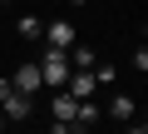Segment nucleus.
I'll use <instances>...</instances> for the list:
<instances>
[{
  "mask_svg": "<svg viewBox=\"0 0 148 134\" xmlns=\"http://www.w3.org/2000/svg\"><path fill=\"white\" fill-rule=\"evenodd\" d=\"M10 94V75H0V99H5Z\"/></svg>",
  "mask_w": 148,
  "mask_h": 134,
  "instance_id": "11",
  "label": "nucleus"
},
{
  "mask_svg": "<svg viewBox=\"0 0 148 134\" xmlns=\"http://www.w3.org/2000/svg\"><path fill=\"white\" fill-rule=\"evenodd\" d=\"M5 124H10V119H5V114H0V129H5Z\"/></svg>",
  "mask_w": 148,
  "mask_h": 134,
  "instance_id": "13",
  "label": "nucleus"
},
{
  "mask_svg": "<svg viewBox=\"0 0 148 134\" xmlns=\"http://www.w3.org/2000/svg\"><path fill=\"white\" fill-rule=\"evenodd\" d=\"M0 5H10V0H0Z\"/></svg>",
  "mask_w": 148,
  "mask_h": 134,
  "instance_id": "14",
  "label": "nucleus"
},
{
  "mask_svg": "<svg viewBox=\"0 0 148 134\" xmlns=\"http://www.w3.org/2000/svg\"><path fill=\"white\" fill-rule=\"evenodd\" d=\"M15 30H20V40H40V30H45V25H40L35 15H20V25H15Z\"/></svg>",
  "mask_w": 148,
  "mask_h": 134,
  "instance_id": "8",
  "label": "nucleus"
},
{
  "mask_svg": "<svg viewBox=\"0 0 148 134\" xmlns=\"http://www.w3.org/2000/svg\"><path fill=\"white\" fill-rule=\"evenodd\" d=\"M133 114H138V104H133V94H114V99H109V119H114V124H128Z\"/></svg>",
  "mask_w": 148,
  "mask_h": 134,
  "instance_id": "6",
  "label": "nucleus"
},
{
  "mask_svg": "<svg viewBox=\"0 0 148 134\" xmlns=\"http://www.w3.org/2000/svg\"><path fill=\"white\" fill-rule=\"evenodd\" d=\"M94 70H69V80H64V94H74V99H94Z\"/></svg>",
  "mask_w": 148,
  "mask_h": 134,
  "instance_id": "4",
  "label": "nucleus"
},
{
  "mask_svg": "<svg viewBox=\"0 0 148 134\" xmlns=\"http://www.w3.org/2000/svg\"><path fill=\"white\" fill-rule=\"evenodd\" d=\"M123 134H148V124H133V119H128V124H123Z\"/></svg>",
  "mask_w": 148,
  "mask_h": 134,
  "instance_id": "10",
  "label": "nucleus"
},
{
  "mask_svg": "<svg viewBox=\"0 0 148 134\" xmlns=\"http://www.w3.org/2000/svg\"><path fill=\"white\" fill-rule=\"evenodd\" d=\"M10 90H15V94H40V90H45L40 65H35V60H30V65H20V70L10 75Z\"/></svg>",
  "mask_w": 148,
  "mask_h": 134,
  "instance_id": "3",
  "label": "nucleus"
},
{
  "mask_svg": "<svg viewBox=\"0 0 148 134\" xmlns=\"http://www.w3.org/2000/svg\"><path fill=\"white\" fill-rule=\"evenodd\" d=\"M35 65H40L45 90H64V80H69V55H64V50H45Z\"/></svg>",
  "mask_w": 148,
  "mask_h": 134,
  "instance_id": "1",
  "label": "nucleus"
},
{
  "mask_svg": "<svg viewBox=\"0 0 148 134\" xmlns=\"http://www.w3.org/2000/svg\"><path fill=\"white\" fill-rule=\"evenodd\" d=\"M30 109H35V104H30V94H15V90L0 99V114H5V119H15V124H20V119H30Z\"/></svg>",
  "mask_w": 148,
  "mask_h": 134,
  "instance_id": "5",
  "label": "nucleus"
},
{
  "mask_svg": "<svg viewBox=\"0 0 148 134\" xmlns=\"http://www.w3.org/2000/svg\"><path fill=\"white\" fill-rule=\"evenodd\" d=\"M64 55H69V70H94V65H99V55H94L89 45H79V40H74Z\"/></svg>",
  "mask_w": 148,
  "mask_h": 134,
  "instance_id": "7",
  "label": "nucleus"
},
{
  "mask_svg": "<svg viewBox=\"0 0 148 134\" xmlns=\"http://www.w3.org/2000/svg\"><path fill=\"white\" fill-rule=\"evenodd\" d=\"M69 5H89V0H69Z\"/></svg>",
  "mask_w": 148,
  "mask_h": 134,
  "instance_id": "12",
  "label": "nucleus"
},
{
  "mask_svg": "<svg viewBox=\"0 0 148 134\" xmlns=\"http://www.w3.org/2000/svg\"><path fill=\"white\" fill-rule=\"evenodd\" d=\"M114 80H119V70H114V65H94V85H104V90H109Z\"/></svg>",
  "mask_w": 148,
  "mask_h": 134,
  "instance_id": "9",
  "label": "nucleus"
},
{
  "mask_svg": "<svg viewBox=\"0 0 148 134\" xmlns=\"http://www.w3.org/2000/svg\"><path fill=\"white\" fill-rule=\"evenodd\" d=\"M40 40H45V50H69L79 35H74V25H69V20H49V25L40 30Z\"/></svg>",
  "mask_w": 148,
  "mask_h": 134,
  "instance_id": "2",
  "label": "nucleus"
}]
</instances>
